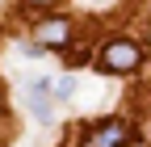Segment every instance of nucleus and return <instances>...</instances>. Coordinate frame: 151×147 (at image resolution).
I'll return each mask as SVG.
<instances>
[{
	"label": "nucleus",
	"instance_id": "nucleus-1",
	"mask_svg": "<svg viewBox=\"0 0 151 147\" xmlns=\"http://www.w3.org/2000/svg\"><path fill=\"white\" fill-rule=\"evenodd\" d=\"M139 63H143V50L130 38H113L101 50V71H109V76H126V71H134Z\"/></svg>",
	"mask_w": 151,
	"mask_h": 147
},
{
	"label": "nucleus",
	"instance_id": "nucleus-2",
	"mask_svg": "<svg viewBox=\"0 0 151 147\" xmlns=\"http://www.w3.org/2000/svg\"><path fill=\"white\" fill-rule=\"evenodd\" d=\"M134 143V126H130L126 118H105L101 126H92L84 147H130Z\"/></svg>",
	"mask_w": 151,
	"mask_h": 147
},
{
	"label": "nucleus",
	"instance_id": "nucleus-3",
	"mask_svg": "<svg viewBox=\"0 0 151 147\" xmlns=\"http://www.w3.org/2000/svg\"><path fill=\"white\" fill-rule=\"evenodd\" d=\"M67 34H71V25L63 21V17L34 25V38H38V46H63V42H67Z\"/></svg>",
	"mask_w": 151,
	"mask_h": 147
},
{
	"label": "nucleus",
	"instance_id": "nucleus-4",
	"mask_svg": "<svg viewBox=\"0 0 151 147\" xmlns=\"http://www.w3.org/2000/svg\"><path fill=\"white\" fill-rule=\"evenodd\" d=\"M29 109H34V118L42 122V126H50V122H55V109H50L46 80H34V84H29Z\"/></svg>",
	"mask_w": 151,
	"mask_h": 147
},
{
	"label": "nucleus",
	"instance_id": "nucleus-5",
	"mask_svg": "<svg viewBox=\"0 0 151 147\" xmlns=\"http://www.w3.org/2000/svg\"><path fill=\"white\" fill-rule=\"evenodd\" d=\"M46 93H50L55 101H67V97L76 93V80H71V76H55V80H46Z\"/></svg>",
	"mask_w": 151,
	"mask_h": 147
},
{
	"label": "nucleus",
	"instance_id": "nucleus-6",
	"mask_svg": "<svg viewBox=\"0 0 151 147\" xmlns=\"http://www.w3.org/2000/svg\"><path fill=\"white\" fill-rule=\"evenodd\" d=\"M17 50H21V55H25V59H38V55H42V46H38V42H21V46H17Z\"/></svg>",
	"mask_w": 151,
	"mask_h": 147
},
{
	"label": "nucleus",
	"instance_id": "nucleus-7",
	"mask_svg": "<svg viewBox=\"0 0 151 147\" xmlns=\"http://www.w3.org/2000/svg\"><path fill=\"white\" fill-rule=\"evenodd\" d=\"M29 4H50V0H29Z\"/></svg>",
	"mask_w": 151,
	"mask_h": 147
}]
</instances>
